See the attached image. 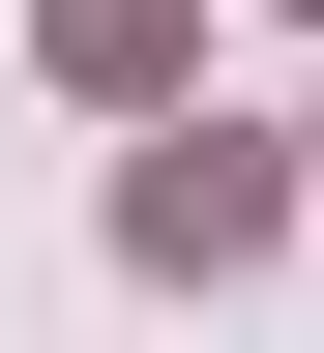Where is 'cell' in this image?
<instances>
[{
    "mask_svg": "<svg viewBox=\"0 0 324 353\" xmlns=\"http://www.w3.org/2000/svg\"><path fill=\"white\" fill-rule=\"evenodd\" d=\"M118 236H148V265H265V236H295V148H236V118H177V148L118 176Z\"/></svg>",
    "mask_w": 324,
    "mask_h": 353,
    "instance_id": "cell-1",
    "label": "cell"
},
{
    "mask_svg": "<svg viewBox=\"0 0 324 353\" xmlns=\"http://www.w3.org/2000/svg\"><path fill=\"white\" fill-rule=\"evenodd\" d=\"M59 88H177V0H59Z\"/></svg>",
    "mask_w": 324,
    "mask_h": 353,
    "instance_id": "cell-2",
    "label": "cell"
}]
</instances>
